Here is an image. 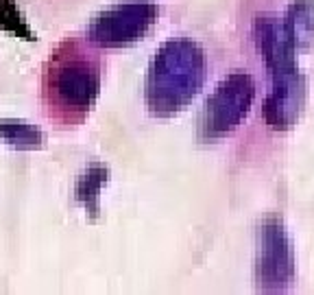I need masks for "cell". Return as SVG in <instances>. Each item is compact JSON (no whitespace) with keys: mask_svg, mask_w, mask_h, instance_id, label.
I'll use <instances>...</instances> for the list:
<instances>
[{"mask_svg":"<svg viewBox=\"0 0 314 295\" xmlns=\"http://www.w3.org/2000/svg\"><path fill=\"white\" fill-rule=\"evenodd\" d=\"M157 20V7L148 0L114 2L96 13L87 29V40L101 48H118L142 40Z\"/></svg>","mask_w":314,"mask_h":295,"instance_id":"4","label":"cell"},{"mask_svg":"<svg viewBox=\"0 0 314 295\" xmlns=\"http://www.w3.org/2000/svg\"><path fill=\"white\" fill-rule=\"evenodd\" d=\"M103 62L94 44L83 37H63L42 68V105L57 127L85 120L101 90Z\"/></svg>","mask_w":314,"mask_h":295,"instance_id":"1","label":"cell"},{"mask_svg":"<svg viewBox=\"0 0 314 295\" xmlns=\"http://www.w3.org/2000/svg\"><path fill=\"white\" fill-rule=\"evenodd\" d=\"M255 86L251 74L231 72L208 96L199 120V138L216 140L233 131L249 114Z\"/></svg>","mask_w":314,"mask_h":295,"instance_id":"3","label":"cell"},{"mask_svg":"<svg viewBox=\"0 0 314 295\" xmlns=\"http://www.w3.org/2000/svg\"><path fill=\"white\" fill-rule=\"evenodd\" d=\"M0 140L18 149H40L44 142V134L24 120H11L2 118L0 120Z\"/></svg>","mask_w":314,"mask_h":295,"instance_id":"5","label":"cell"},{"mask_svg":"<svg viewBox=\"0 0 314 295\" xmlns=\"http://www.w3.org/2000/svg\"><path fill=\"white\" fill-rule=\"evenodd\" d=\"M205 53L196 42L168 40L157 48L147 74V107L153 116H172L199 94L205 81Z\"/></svg>","mask_w":314,"mask_h":295,"instance_id":"2","label":"cell"},{"mask_svg":"<svg viewBox=\"0 0 314 295\" xmlns=\"http://www.w3.org/2000/svg\"><path fill=\"white\" fill-rule=\"evenodd\" d=\"M20 13H18L16 4L11 0H0V26L2 29H9V31H20Z\"/></svg>","mask_w":314,"mask_h":295,"instance_id":"6","label":"cell"}]
</instances>
